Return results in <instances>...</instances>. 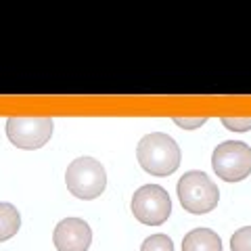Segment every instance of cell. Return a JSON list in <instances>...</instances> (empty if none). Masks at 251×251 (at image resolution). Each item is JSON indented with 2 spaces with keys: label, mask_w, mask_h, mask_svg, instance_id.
Masks as SVG:
<instances>
[{
  "label": "cell",
  "mask_w": 251,
  "mask_h": 251,
  "mask_svg": "<svg viewBox=\"0 0 251 251\" xmlns=\"http://www.w3.org/2000/svg\"><path fill=\"white\" fill-rule=\"evenodd\" d=\"M222 124L234 132H249L251 130V117H226L224 115Z\"/></svg>",
  "instance_id": "12"
},
{
  "label": "cell",
  "mask_w": 251,
  "mask_h": 251,
  "mask_svg": "<svg viewBox=\"0 0 251 251\" xmlns=\"http://www.w3.org/2000/svg\"><path fill=\"white\" fill-rule=\"evenodd\" d=\"M54 124L50 117H9L6 136L17 149L36 151L42 149L52 136Z\"/></svg>",
  "instance_id": "6"
},
{
  "label": "cell",
  "mask_w": 251,
  "mask_h": 251,
  "mask_svg": "<svg viewBox=\"0 0 251 251\" xmlns=\"http://www.w3.org/2000/svg\"><path fill=\"white\" fill-rule=\"evenodd\" d=\"M182 251H222V241L214 230L195 228L184 237Z\"/></svg>",
  "instance_id": "8"
},
{
  "label": "cell",
  "mask_w": 251,
  "mask_h": 251,
  "mask_svg": "<svg viewBox=\"0 0 251 251\" xmlns=\"http://www.w3.org/2000/svg\"><path fill=\"white\" fill-rule=\"evenodd\" d=\"M232 251H251V226H243L230 237Z\"/></svg>",
  "instance_id": "11"
},
{
  "label": "cell",
  "mask_w": 251,
  "mask_h": 251,
  "mask_svg": "<svg viewBox=\"0 0 251 251\" xmlns=\"http://www.w3.org/2000/svg\"><path fill=\"white\" fill-rule=\"evenodd\" d=\"M211 168L224 182H241L251 174V147L239 140L220 143L211 153Z\"/></svg>",
  "instance_id": "4"
},
{
  "label": "cell",
  "mask_w": 251,
  "mask_h": 251,
  "mask_svg": "<svg viewBox=\"0 0 251 251\" xmlns=\"http://www.w3.org/2000/svg\"><path fill=\"white\" fill-rule=\"evenodd\" d=\"M176 193L182 207L188 214H195V216L209 214L211 209H216L220 201V188L205 172H199V170L186 172L178 180Z\"/></svg>",
  "instance_id": "2"
},
{
  "label": "cell",
  "mask_w": 251,
  "mask_h": 251,
  "mask_svg": "<svg viewBox=\"0 0 251 251\" xmlns=\"http://www.w3.org/2000/svg\"><path fill=\"white\" fill-rule=\"evenodd\" d=\"M52 241L57 251H88L92 230L82 218H65L54 226Z\"/></svg>",
  "instance_id": "7"
},
{
  "label": "cell",
  "mask_w": 251,
  "mask_h": 251,
  "mask_svg": "<svg viewBox=\"0 0 251 251\" xmlns=\"http://www.w3.org/2000/svg\"><path fill=\"white\" fill-rule=\"evenodd\" d=\"M132 214L140 224L159 226L172 214V199L159 184H145L132 197Z\"/></svg>",
  "instance_id": "5"
},
{
  "label": "cell",
  "mask_w": 251,
  "mask_h": 251,
  "mask_svg": "<svg viewBox=\"0 0 251 251\" xmlns=\"http://www.w3.org/2000/svg\"><path fill=\"white\" fill-rule=\"evenodd\" d=\"M174 124H178L184 130H195L201 128L203 124H207V117H174Z\"/></svg>",
  "instance_id": "13"
},
{
  "label": "cell",
  "mask_w": 251,
  "mask_h": 251,
  "mask_svg": "<svg viewBox=\"0 0 251 251\" xmlns=\"http://www.w3.org/2000/svg\"><path fill=\"white\" fill-rule=\"evenodd\" d=\"M65 184L74 197L90 201L100 197V193L105 191L107 172L100 166V161L92 159V157H77L67 166Z\"/></svg>",
  "instance_id": "3"
},
{
  "label": "cell",
  "mask_w": 251,
  "mask_h": 251,
  "mask_svg": "<svg viewBox=\"0 0 251 251\" xmlns=\"http://www.w3.org/2000/svg\"><path fill=\"white\" fill-rule=\"evenodd\" d=\"M136 157L140 168L147 174L168 178L178 170L182 153H180V147L170 134H166V132H151V134L140 138L136 147Z\"/></svg>",
  "instance_id": "1"
},
{
  "label": "cell",
  "mask_w": 251,
  "mask_h": 251,
  "mask_svg": "<svg viewBox=\"0 0 251 251\" xmlns=\"http://www.w3.org/2000/svg\"><path fill=\"white\" fill-rule=\"evenodd\" d=\"M140 251H174V243L168 234H151L145 239Z\"/></svg>",
  "instance_id": "10"
},
{
  "label": "cell",
  "mask_w": 251,
  "mask_h": 251,
  "mask_svg": "<svg viewBox=\"0 0 251 251\" xmlns=\"http://www.w3.org/2000/svg\"><path fill=\"white\" fill-rule=\"evenodd\" d=\"M21 228L19 209L11 203H0V243L13 239Z\"/></svg>",
  "instance_id": "9"
}]
</instances>
